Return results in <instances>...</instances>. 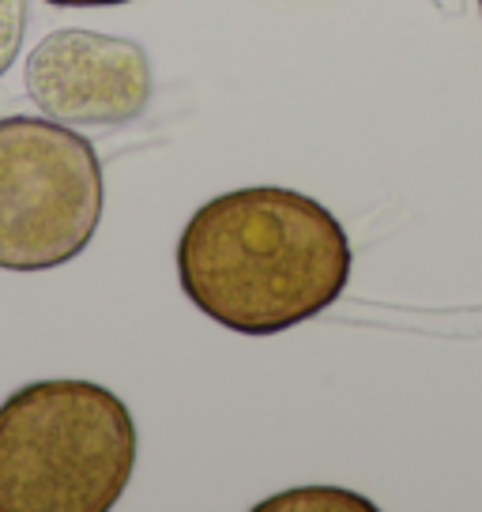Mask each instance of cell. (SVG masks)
<instances>
[{
	"mask_svg": "<svg viewBox=\"0 0 482 512\" xmlns=\"http://www.w3.org/2000/svg\"><path fill=\"white\" fill-rule=\"evenodd\" d=\"M347 230L306 192L257 185L208 200L177 238L185 298L238 336L321 317L351 279Z\"/></svg>",
	"mask_w": 482,
	"mask_h": 512,
	"instance_id": "6da1fadb",
	"label": "cell"
},
{
	"mask_svg": "<svg viewBox=\"0 0 482 512\" xmlns=\"http://www.w3.org/2000/svg\"><path fill=\"white\" fill-rule=\"evenodd\" d=\"M136 426L91 381H34L0 403V512H106L129 490Z\"/></svg>",
	"mask_w": 482,
	"mask_h": 512,
	"instance_id": "7a4b0ae2",
	"label": "cell"
},
{
	"mask_svg": "<svg viewBox=\"0 0 482 512\" xmlns=\"http://www.w3.org/2000/svg\"><path fill=\"white\" fill-rule=\"evenodd\" d=\"M102 162L87 136L46 117H0V268L49 272L102 223Z\"/></svg>",
	"mask_w": 482,
	"mask_h": 512,
	"instance_id": "3957f363",
	"label": "cell"
},
{
	"mask_svg": "<svg viewBox=\"0 0 482 512\" xmlns=\"http://www.w3.org/2000/svg\"><path fill=\"white\" fill-rule=\"evenodd\" d=\"M23 83L49 121L80 128L129 125L155 95L151 57L140 42L80 27L46 34L27 57Z\"/></svg>",
	"mask_w": 482,
	"mask_h": 512,
	"instance_id": "277c9868",
	"label": "cell"
},
{
	"mask_svg": "<svg viewBox=\"0 0 482 512\" xmlns=\"http://www.w3.org/2000/svg\"><path fill=\"white\" fill-rule=\"evenodd\" d=\"M260 509H370V501L347 490H287L264 501Z\"/></svg>",
	"mask_w": 482,
	"mask_h": 512,
	"instance_id": "5b68a950",
	"label": "cell"
},
{
	"mask_svg": "<svg viewBox=\"0 0 482 512\" xmlns=\"http://www.w3.org/2000/svg\"><path fill=\"white\" fill-rule=\"evenodd\" d=\"M27 34V0H0V76L16 64Z\"/></svg>",
	"mask_w": 482,
	"mask_h": 512,
	"instance_id": "8992f818",
	"label": "cell"
},
{
	"mask_svg": "<svg viewBox=\"0 0 482 512\" xmlns=\"http://www.w3.org/2000/svg\"><path fill=\"white\" fill-rule=\"evenodd\" d=\"M57 8H117V4H129V0H46Z\"/></svg>",
	"mask_w": 482,
	"mask_h": 512,
	"instance_id": "52a82bcc",
	"label": "cell"
},
{
	"mask_svg": "<svg viewBox=\"0 0 482 512\" xmlns=\"http://www.w3.org/2000/svg\"><path fill=\"white\" fill-rule=\"evenodd\" d=\"M479 8H482V0H479Z\"/></svg>",
	"mask_w": 482,
	"mask_h": 512,
	"instance_id": "ba28073f",
	"label": "cell"
}]
</instances>
